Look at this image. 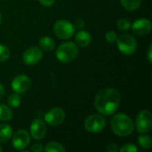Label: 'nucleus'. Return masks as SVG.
<instances>
[{
	"label": "nucleus",
	"mask_w": 152,
	"mask_h": 152,
	"mask_svg": "<svg viewBox=\"0 0 152 152\" xmlns=\"http://www.w3.org/2000/svg\"><path fill=\"white\" fill-rule=\"evenodd\" d=\"M121 95L115 88H105L100 91L95 99L94 106L97 111L103 116H110L116 112L119 107Z\"/></svg>",
	"instance_id": "f257e3e1"
},
{
	"label": "nucleus",
	"mask_w": 152,
	"mask_h": 152,
	"mask_svg": "<svg viewBox=\"0 0 152 152\" xmlns=\"http://www.w3.org/2000/svg\"><path fill=\"white\" fill-rule=\"evenodd\" d=\"M110 124L113 133L120 137L129 136L134 129L132 118L125 113H117L112 118Z\"/></svg>",
	"instance_id": "f03ea898"
},
{
	"label": "nucleus",
	"mask_w": 152,
	"mask_h": 152,
	"mask_svg": "<svg viewBox=\"0 0 152 152\" xmlns=\"http://www.w3.org/2000/svg\"><path fill=\"white\" fill-rule=\"evenodd\" d=\"M79 49L76 43L66 42L61 44L56 50L57 59L63 63H69L73 61L78 55Z\"/></svg>",
	"instance_id": "7ed1b4c3"
},
{
	"label": "nucleus",
	"mask_w": 152,
	"mask_h": 152,
	"mask_svg": "<svg viewBox=\"0 0 152 152\" xmlns=\"http://www.w3.org/2000/svg\"><path fill=\"white\" fill-rule=\"evenodd\" d=\"M117 45L118 50L126 55L134 54L137 49V42L135 38L129 34H123L118 37Z\"/></svg>",
	"instance_id": "20e7f679"
},
{
	"label": "nucleus",
	"mask_w": 152,
	"mask_h": 152,
	"mask_svg": "<svg viewBox=\"0 0 152 152\" xmlns=\"http://www.w3.org/2000/svg\"><path fill=\"white\" fill-rule=\"evenodd\" d=\"M53 32L57 37L62 40H68L71 38L75 33L74 25L66 20H60L53 25Z\"/></svg>",
	"instance_id": "39448f33"
},
{
	"label": "nucleus",
	"mask_w": 152,
	"mask_h": 152,
	"mask_svg": "<svg viewBox=\"0 0 152 152\" xmlns=\"http://www.w3.org/2000/svg\"><path fill=\"white\" fill-rule=\"evenodd\" d=\"M85 128L89 133H99L102 131L106 126L105 118L102 114H92L85 120Z\"/></svg>",
	"instance_id": "423d86ee"
},
{
	"label": "nucleus",
	"mask_w": 152,
	"mask_h": 152,
	"mask_svg": "<svg viewBox=\"0 0 152 152\" xmlns=\"http://www.w3.org/2000/svg\"><path fill=\"white\" fill-rule=\"evenodd\" d=\"M135 126L140 134L149 133L152 128V114L148 110L139 112L135 121Z\"/></svg>",
	"instance_id": "0eeeda50"
},
{
	"label": "nucleus",
	"mask_w": 152,
	"mask_h": 152,
	"mask_svg": "<svg viewBox=\"0 0 152 152\" xmlns=\"http://www.w3.org/2000/svg\"><path fill=\"white\" fill-rule=\"evenodd\" d=\"M12 136V144L13 148L18 151H23L30 142V134L24 129L16 131Z\"/></svg>",
	"instance_id": "6e6552de"
},
{
	"label": "nucleus",
	"mask_w": 152,
	"mask_h": 152,
	"mask_svg": "<svg viewBox=\"0 0 152 152\" xmlns=\"http://www.w3.org/2000/svg\"><path fill=\"white\" fill-rule=\"evenodd\" d=\"M65 119V112L61 108H53L45 115V122L53 126H60Z\"/></svg>",
	"instance_id": "1a4fd4ad"
},
{
	"label": "nucleus",
	"mask_w": 152,
	"mask_h": 152,
	"mask_svg": "<svg viewBox=\"0 0 152 152\" xmlns=\"http://www.w3.org/2000/svg\"><path fill=\"white\" fill-rule=\"evenodd\" d=\"M12 90L17 93V94H23L25 92H27L30 86H31V81H30V78L24 75V74H20V75H18L16 76L12 81Z\"/></svg>",
	"instance_id": "9d476101"
},
{
	"label": "nucleus",
	"mask_w": 152,
	"mask_h": 152,
	"mask_svg": "<svg viewBox=\"0 0 152 152\" xmlns=\"http://www.w3.org/2000/svg\"><path fill=\"white\" fill-rule=\"evenodd\" d=\"M43 58V52L38 47H30L22 54V61L26 65L31 66L39 62Z\"/></svg>",
	"instance_id": "9b49d317"
},
{
	"label": "nucleus",
	"mask_w": 152,
	"mask_h": 152,
	"mask_svg": "<svg viewBox=\"0 0 152 152\" xmlns=\"http://www.w3.org/2000/svg\"><path fill=\"white\" fill-rule=\"evenodd\" d=\"M131 28L137 36H146L151 30V22L148 19H138L131 24Z\"/></svg>",
	"instance_id": "f8f14e48"
},
{
	"label": "nucleus",
	"mask_w": 152,
	"mask_h": 152,
	"mask_svg": "<svg viewBox=\"0 0 152 152\" xmlns=\"http://www.w3.org/2000/svg\"><path fill=\"white\" fill-rule=\"evenodd\" d=\"M30 135L35 140H42L46 134L45 123L41 118H36L32 121L30 127Z\"/></svg>",
	"instance_id": "ddd939ff"
},
{
	"label": "nucleus",
	"mask_w": 152,
	"mask_h": 152,
	"mask_svg": "<svg viewBox=\"0 0 152 152\" xmlns=\"http://www.w3.org/2000/svg\"><path fill=\"white\" fill-rule=\"evenodd\" d=\"M76 44L80 47H87L92 42V36L88 31L79 30L75 36Z\"/></svg>",
	"instance_id": "4468645a"
},
{
	"label": "nucleus",
	"mask_w": 152,
	"mask_h": 152,
	"mask_svg": "<svg viewBox=\"0 0 152 152\" xmlns=\"http://www.w3.org/2000/svg\"><path fill=\"white\" fill-rule=\"evenodd\" d=\"M12 135V127L9 124L0 125V143L7 142Z\"/></svg>",
	"instance_id": "2eb2a0df"
},
{
	"label": "nucleus",
	"mask_w": 152,
	"mask_h": 152,
	"mask_svg": "<svg viewBox=\"0 0 152 152\" xmlns=\"http://www.w3.org/2000/svg\"><path fill=\"white\" fill-rule=\"evenodd\" d=\"M39 47L41 50L45 51V52H51L54 49L55 47V42L54 40L49 37V36H45L43 37L40 40H39Z\"/></svg>",
	"instance_id": "dca6fc26"
},
{
	"label": "nucleus",
	"mask_w": 152,
	"mask_h": 152,
	"mask_svg": "<svg viewBox=\"0 0 152 152\" xmlns=\"http://www.w3.org/2000/svg\"><path fill=\"white\" fill-rule=\"evenodd\" d=\"M121 5L129 12L137 10L142 3V0H120Z\"/></svg>",
	"instance_id": "f3484780"
},
{
	"label": "nucleus",
	"mask_w": 152,
	"mask_h": 152,
	"mask_svg": "<svg viewBox=\"0 0 152 152\" xmlns=\"http://www.w3.org/2000/svg\"><path fill=\"white\" fill-rule=\"evenodd\" d=\"M12 118V111L5 104H0V121L6 122L11 120Z\"/></svg>",
	"instance_id": "a211bd4d"
},
{
	"label": "nucleus",
	"mask_w": 152,
	"mask_h": 152,
	"mask_svg": "<svg viewBox=\"0 0 152 152\" xmlns=\"http://www.w3.org/2000/svg\"><path fill=\"white\" fill-rule=\"evenodd\" d=\"M44 151L47 152H64L65 148L62 146V144L57 142H51L46 144Z\"/></svg>",
	"instance_id": "6ab92c4d"
},
{
	"label": "nucleus",
	"mask_w": 152,
	"mask_h": 152,
	"mask_svg": "<svg viewBox=\"0 0 152 152\" xmlns=\"http://www.w3.org/2000/svg\"><path fill=\"white\" fill-rule=\"evenodd\" d=\"M138 142H139L140 146L144 150H149L152 146L151 138L150 135H146V134L140 135L138 137Z\"/></svg>",
	"instance_id": "aec40b11"
},
{
	"label": "nucleus",
	"mask_w": 152,
	"mask_h": 152,
	"mask_svg": "<svg viewBox=\"0 0 152 152\" xmlns=\"http://www.w3.org/2000/svg\"><path fill=\"white\" fill-rule=\"evenodd\" d=\"M8 104L9 106H11L12 108H17L20 105L21 103V98L20 96L19 95V94L15 93V94H11L9 97H8Z\"/></svg>",
	"instance_id": "412c9836"
},
{
	"label": "nucleus",
	"mask_w": 152,
	"mask_h": 152,
	"mask_svg": "<svg viewBox=\"0 0 152 152\" xmlns=\"http://www.w3.org/2000/svg\"><path fill=\"white\" fill-rule=\"evenodd\" d=\"M131 21L128 19L123 18L118 20L117 22V27L120 31H126L131 28Z\"/></svg>",
	"instance_id": "4be33fe9"
},
{
	"label": "nucleus",
	"mask_w": 152,
	"mask_h": 152,
	"mask_svg": "<svg viewBox=\"0 0 152 152\" xmlns=\"http://www.w3.org/2000/svg\"><path fill=\"white\" fill-rule=\"evenodd\" d=\"M11 56V52L10 49L4 45L0 44V62L7 61Z\"/></svg>",
	"instance_id": "5701e85b"
},
{
	"label": "nucleus",
	"mask_w": 152,
	"mask_h": 152,
	"mask_svg": "<svg viewBox=\"0 0 152 152\" xmlns=\"http://www.w3.org/2000/svg\"><path fill=\"white\" fill-rule=\"evenodd\" d=\"M118 151L120 152H136L138 151V148L134 143H126L124 144Z\"/></svg>",
	"instance_id": "b1692460"
},
{
	"label": "nucleus",
	"mask_w": 152,
	"mask_h": 152,
	"mask_svg": "<svg viewBox=\"0 0 152 152\" xmlns=\"http://www.w3.org/2000/svg\"><path fill=\"white\" fill-rule=\"evenodd\" d=\"M118 36L117 35V33L115 31H112V30L108 31L105 34V39H106V41L109 42V43H110V44L115 43L117 41V39H118Z\"/></svg>",
	"instance_id": "393cba45"
},
{
	"label": "nucleus",
	"mask_w": 152,
	"mask_h": 152,
	"mask_svg": "<svg viewBox=\"0 0 152 152\" xmlns=\"http://www.w3.org/2000/svg\"><path fill=\"white\" fill-rule=\"evenodd\" d=\"M118 151V144L115 143V142H110L108 144L107 146V151L109 152H117Z\"/></svg>",
	"instance_id": "a878e982"
},
{
	"label": "nucleus",
	"mask_w": 152,
	"mask_h": 152,
	"mask_svg": "<svg viewBox=\"0 0 152 152\" xmlns=\"http://www.w3.org/2000/svg\"><path fill=\"white\" fill-rule=\"evenodd\" d=\"M44 146L42 143H35L32 147H31V151L33 152H41L44 151Z\"/></svg>",
	"instance_id": "bb28decb"
},
{
	"label": "nucleus",
	"mask_w": 152,
	"mask_h": 152,
	"mask_svg": "<svg viewBox=\"0 0 152 152\" xmlns=\"http://www.w3.org/2000/svg\"><path fill=\"white\" fill-rule=\"evenodd\" d=\"M85 26H86V22L83 19H77L74 24V27L77 28L78 29H82Z\"/></svg>",
	"instance_id": "cd10ccee"
},
{
	"label": "nucleus",
	"mask_w": 152,
	"mask_h": 152,
	"mask_svg": "<svg viewBox=\"0 0 152 152\" xmlns=\"http://www.w3.org/2000/svg\"><path fill=\"white\" fill-rule=\"evenodd\" d=\"M38 2L45 7H50L54 4L55 0H38Z\"/></svg>",
	"instance_id": "c85d7f7f"
},
{
	"label": "nucleus",
	"mask_w": 152,
	"mask_h": 152,
	"mask_svg": "<svg viewBox=\"0 0 152 152\" xmlns=\"http://www.w3.org/2000/svg\"><path fill=\"white\" fill-rule=\"evenodd\" d=\"M147 57H148V60H149V61L151 63L152 62V45H151L149 46Z\"/></svg>",
	"instance_id": "c756f323"
},
{
	"label": "nucleus",
	"mask_w": 152,
	"mask_h": 152,
	"mask_svg": "<svg viewBox=\"0 0 152 152\" xmlns=\"http://www.w3.org/2000/svg\"><path fill=\"white\" fill-rule=\"evenodd\" d=\"M4 86L0 83V101H1V99L4 97Z\"/></svg>",
	"instance_id": "7c9ffc66"
},
{
	"label": "nucleus",
	"mask_w": 152,
	"mask_h": 152,
	"mask_svg": "<svg viewBox=\"0 0 152 152\" xmlns=\"http://www.w3.org/2000/svg\"><path fill=\"white\" fill-rule=\"evenodd\" d=\"M1 21H2V17H1V13H0V24H1Z\"/></svg>",
	"instance_id": "2f4dec72"
},
{
	"label": "nucleus",
	"mask_w": 152,
	"mask_h": 152,
	"mask_svg": "<svg viewBox=\"0 0 152 152\" xmlns=\"http://www.w3.org/2000/svg\"><path fill=\"white\" fill-rule=\"evenodd\" d=\"M2 151H3V149H2V147H1V146H0V152Z\"/></svg>",
	"instance_id": "473e14b6"
}]
</instances>
